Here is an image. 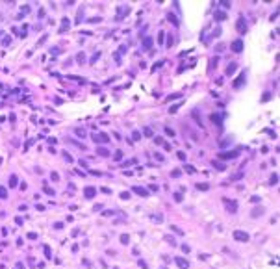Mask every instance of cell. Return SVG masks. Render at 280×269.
Returning <instances> with one entry per match:
<instances>
[{
  "label": "cell",
  "mask_w": 280,
  "mask_h": 269,
  "mask_svg": "<svg viewBox=\"0 0 280 269\" xmlns=\"http://www.w3.org/2000/svg\"><path fill=\"white\" fill-rule=\"evenodd\" d=\"M239 154H241V148H234V150H230V152H219V158H221V160H234Z\"/></svg>",
  "instance_id": "cell-1"
},
{
  "label": "cell",
  "mask_w": 280,
  "mask_h": 269,
  "mask_svg": "<svg viewBox=\"0 0 280 269\" xmlns=\"http://www.w3.org/2000/svg\"><path fill=\"white\" fill-rule=\"evenodd\" d=\"M236 30H238L241 35L247 34V21H245V17H239L238 21H236Z\"/></svg>",
  "instance_id": "cell-2"
},
{
  "label": "cell",
  "mask_w": 280,
  "mask_h": 269,
  "mask_svg": "<svg viewBox=\"0 0 280 269\" xmlns=\"http://www.w3.org/2000/svg\"><path fill=\"white\" fill-rule=\"evenodd\" d=\"M93 141H95L96 145H98V143H109V135L104 134V132H98V134L93 135Z\"/></svg>",
  "instance_id": "cell-3"
},
{
  "label": "cell",
  "mask_w": 280,
  "mask_h": 269,
  "mask_svg": "<svg viewBox=\"0 0 280 269\" xmlns=\"http://www.w3.org/2000/svg\"><path fill=\"white\" fill-rule=\"evenodd\" d=\"M223 202H225V206H226V212H230V214H236V212H238V202L236 201L223 199Z\"/></svg>",
  "instance_id": "cell-4"
},
{
  "label": "cell",
  "mask_w": 280,
  "mask_h": 269,
  "mask_svg": "<svg viewBox=\"0 0 280 269\" xmlns=\"http://www.w3.org/2000/svg\"><path fill=\"white\" fill-rule=\"evenodd\" d=\"M234 240H238V241H249L251 240V236H249V232H243V230H234Z\"/></svg>",
  "instance_id": "cell-5"
},
{
  "label": "cell",
  "mask_w": 280,
  "mask_h": 269,
  "mask_svg": "<svg viewBox=\"0 0 280 269\" xmlns=\"http://www.w3.org/2000/svg\"><path fill=\"white\" fill-rule=\"evenodd\" d=\"M174 264L178 265L180 269H189V262L186 260V258H182V256H176L174 258Z\"/></svg>",
  "instance_id": "cell-6"
},
{
  "label": "cell",
  "mask_w": 280,
  "mask_h": 269,
  "mask_svg": "<svg viewBox=\"0 0 280 269\" xmlns=\"http://www.w3.org/2000/svg\"><path fill=\"white\" fill-rule=\"evenodd\" d=\"M132 191H134V193H137L139 197H148V189L143 188V186H134V188H132Z\"/></svg>",
  "instance_id": "cell-7"
},
{
  "label": "cell",
  "mask_w": 280,
  "mask_h": 269,
  "mask_svg": "<svg viewBox=\"0 0 280 269\" xmlns=\"http://www.w3.org/2000/svg\"><path fill=\"white\" fill-rule=\"evenodd\" d=\"M243 46H245V45H243V41H241V39H236V41L232 43V50L239 54V52H243Z\"/></svg>",
  "instance_id": "cell-8"
},
{
  "label": "cell",
  "mask_w": 280,
  "mask_h": 269,
  "mask_svg": "<svg viewBox=\"0 0 280 269\" xmlns=\"http://www.w3.org/2000/svg\"><path fill=\"white\" fill-rule=\"evenodd\" d=\"M84 195H85V199H93L96 195V188H93V186H87V188L84 189Z\"/></svg>",
  "instance_id": "cell-9"
},
{
  "label": "cell",
  "mask_w": 280,
  "mask_h": 269,
  "mask_svg": "<svg viewBox=\"0 0 280 269\" xmlns=\"http://www.w3.org/2000/svg\"><path fill=\"white\" fill-rule=\"evenodd\" d=\"M245 80H247V71H243L241 74H239V78H238V80H234V87H241Z\"/></svg>",
  "instance_id": "cell-10"
},
{
  "label": "cell",
  "mask_w": 280,
  "mask_h": 269,
  "mask_svg": "<svg viewBox=\"0 0 280 269\" xmlns=\"http://www.w3.org/2000/svg\"><path fill=\"white\" fill-rule=\"evenodd\" d=\"M232 141H234V137H232V135H228V137H225V139H221V141H219V147H221V148H226L228 145H232Z\"/></svg>",
  "instance_id": "cell-11"
},
{
  "label": "cell",
  "mask_w": 280,
  "mask_h": 269,
  "mask_svg": "<svg viewBox=\"0 0 280 269\" xmlns=\"http://www.w3.org/2000/svg\"><path fill=\"white\" fill-rule=\"evenodd\" d=\"M152 43H154V41H152V37H145V39H143V48H145V50H150V48H152Z\"/></svg>",
  "instance_id": "cell-12"
},
{
  "label": "cell",
  "mask_w": 280,
  "mask_h": 269,
  "mask_svg": "<svg viewBox=\"0 0 280 269\" xmlns=\"http://www.w3.org/2000/svg\"><path fill=\"white\" fill-rule=\"evenodd\" d=\"M96 154H100L102 158H108V156H109V150H108L106 147H98V148H96Z\"/></svg>",
  "instance_id": "cell-13"
},
{
  "label": "cell",
  "mask_w": 280,
  "mask_h": 269,
  "mask_svg": "<svg viewBox=\"0 0 280 269\" xmlns=\"http://www.w3.org/2000/svg\"><path fill=\"white\" fill-rule=\"evenodd\" d=\"M213 17H215V21H225V19H226V13H225V11H219V9H217V11L213 13Z\"/></svg>",
  "instance_id": "cell-14"
},
{
  "label": "cell",
  "mask_w": 280,
  "mask_h": 269,
  "mask_svg": "<svg viewBox=\"0 0 280 269\" xmlns=\"http://www.w3.org/2000/svg\"><path fill=\"white\" fill-rule=\"evenodd\" d=\"M236 69H238V63H230V65H228V67H226V74H234V71H236Z\"/></svg>",
  "instance_id": "cell-15"
},
{
  "label": "cell",
  "mask_w": 280,
  "mask_h": 269,
  "mask_svg": "<svg viewBox=\"0 0 280 269\" xmlns=\"http://www.w3.org/2000/svg\"><path fill=\"white\" fill-rule=\"evenodd\" d=\"M263 212H265V210H263L262 206H258V208H254V210L251 212V215H252V217H258V215H262Z\"/></svg>",
  "instance_id": "cell-16"
},
{
  "label": "cell",
  "mask_w": 280,
  "mask_h": 269,
  "mask_svg": "<svg viewBox=\"0 0 280 269\" xmlns=\"http://www.w3.org/2000/svg\"><path fill=\"white\" fill-rule=\"evenodd\" d=\"M243 176H245V175H243V171H239V173H236V175H232V176H230V180H232V182H238V180H241Z\"/></svg>",
  "instance_id": "cell-17"
},
{
  "label": "cell",
  "mask_w": 280,
  "mask_h": 269,
  "mask_svg": "<svg viewBox=\"0 0 280 269\" xmlns=\"http://www.w3.org/2000/svg\"><path fill=\"white\" fill-rule=\"evenodd\" d=\"M212 121L215 122V124H221L223 122V115H217V113H212Z\"/></svg>",
  "instance_id": "cell-18"
},
{
  "label": "cell",
  "mask_w": 280,
  "mask_h": 269,
  "mask_svg": "<svg viewBox=\"0 0 280 269\" xmlns=\"http://www.w3.org/2000/svg\"><path fill=\"white\" fill-rule=\"evenodd\" d=\"M269 184H271V186L278 184V173H273V175H271V178H269Z\"/></svg>",
  "instance_id": "cell-19"
},
{
  "label": "cell",
  "mask_w": 280,
  "mask_h": 269,
  "mask_svg": "<svg viewBox=\"0 0 280 269\" xmlns=\"http://www.w3.org/2000/svg\"><path fill=\"white\" fill-rule=\"evenodd\" d=\"M113 160H115V161H121L122 160V150H115V152H113Z\"/></svg>",
  "instance_id": "cell-20"
},
{
  "label": "cell",
  "mask_w": 280,
  "mask_h": 269,
  "mask_svg": "<svg viewBox=\"0 0 280 269\" xmlns=\"http://www.w3.org/2000/svg\"><path fill=\"white\" fill-rule=\"evenodd\" d=\"M197 189H200V191H208V189H210V186L206 184V182H204V184L200 182V184H197Z\"/></svg>",
  "instance_id": "cell-21"
},
{
  "label": "cell",
  "mask_w": 280,
  "mask_h": 269,
  "mask_svg": "<svg viewBox=\"0 0 280 269\" xmlns=\"http://www.w3.org/2000/svg\"><path fill=\"white\" fill-rule=\"evenodd\" d=\"M184 171H186V173H189V175H193V173H197V169H195V167H191V165H187V163H186V165H184Z\"/></svg>",
  "instance_id": "cell-22"
},
{
  "label": "cell",
  "mask_w": 280,
  "mask_h": 269,
  "mask_svg": "<svg viewBox=\"0 0 280 269\" xmlns=\"http://www.w3.org/2000/svg\"><path fill=\"white\" fill-rule=\"evenodd\" d=\"M143 134H145V137H152V135H154V134H152V130L148 128V126H145V128H143Z\"/></svg>",
  "instance_id": "cell-23"
},
{
  "label": "cell",
  "mask_w": 280,
  "mask_h": 269,
  "mask_svg": "<svg viewBox=\"0 0 280 269\" xmlns=\"http://www.w3.org/2000/svg\"><path fill=\"white\" fill-rule=\"evenodd\" d=\"M167 17H169V21H171V22H173V24H174V26H178V19H176V15H173V13H169Z\"/></svg>",
  "instance_id": "cell-24"
},
{
  "label": "cell",
  "mask_w": 280,
  "mask_h": 269,
  "mask_svg": "<svg viewBox=\"0 0 280 269\" xmlns=\"http://www.w3.org/2000/svg\"><path fill=\"white\" fill-rule=\"evenodd\" d=\"M132 139H134V141H139V139H141V132L134 130V132H132Z\"/></svg>",
  "instance_id": "cell-25"
},
{
  "label": "cell",
  "mask_w": 280,
  "mask_h": 269,
  "mask_svg": "<svg viewBox=\"0 0 280 269\" xmlns=\"http://www.w3.org/2000/svg\"><path fill=\"white\" fill-rule=\"evenodd\" d=\"M128 241H130V236H128V234H122V236H121V243H122V245H128Z\"/></svg>",
  "instance_id": "cell-26"
},
{
  "label": "cell",
  "mask_w": 280,
  "mask_h": 269,
  "mask_svg": "<svg viewBox=\"0 0 280 269\" xmlns=\"http://www.w3.org/2000/svg\"><path fill=\"white\" fill-rule=\"evenodd\" d=\"M212 165H213V167H215V169H219V171H225V165H223L221 161H219V163H217V161H213Z\"/></svg>",
  "instance_id": "cell-27"
},
{
  "label": "cell",
  "mask_w": 280,
  "mask_h": 269,
  "mask_svg": "<svg viewBox=\"0 0 280 269\" xmlns=\"http://www.w3.org/2000/svg\"><path fill=\"white\" fill-rule=\"evenodd\" d=\"M219 63V56H215V58H212V63H210V69H213L215 65Z\"/></svg>",
  "instance_id": "cell-28"
},
{
  "label": "cell",
  "mask_w": 280,
  "mask_h": 269,
  "mask_svg": "<svg viewBox=\"0 0 280 269\" xmlns=\"http://www.w3.org/2000/svg\"><path fill=\"white\" fill-rule=\"evenodd\" d=\"M165 134H167V135H171V137H174V130H173V128H169V126H165Z\"/></svg>",
  "instance_id": "cell-29"
},
{
  "label": "cell",
  "mask_w": 280,
  "mask_h": 269,
  "mask_svg": "<svg viewBox=\"0 0 280 269\" xmlns=\"http://www.w3.org/2000/svg\"><path fill=\"white\" fill-rule=\"evenodd\" d=\"M130 197H132V195H130V191H122V193H121V199H122V201H128Z\"/></svg>",
  "instance_id": "cell-30"
},
{
  "label": "cell",
  "mask_w": 280,
  "mask_h": 269,
  "mask_svg": "<svg viewBox=\"0 0 280 269\" xmlns=\"http://www.w3.org/2000/svg\"><path fill=\"white\" fill-rule=\"evenodd\" d=\"M165 240H167V243H171L173 247L176 245V240H174V238H171V236H165Z\"/></svg>",
  "instance_id": "cell-31"
},
{
  "label": "cell",
  "mask_w": 280,
  "mask_h": 269,
  "mask_svg": "<svg viewBox=\"0 0 280 269\" xmlns=\"http://www.w3.org/2000/svg\"><path fill=\"white\" fill-rule=\"evenodd\" d=\"M152 219H154L156 223H161V221H163V215H161V214H158V215H152Z\"/></svg>",
  "instance_id": "cell-32"
},
{
  "label": "cell",
  "mask_w": 280,
  "mask_h": 269,
  "mask_svg": "<svg viewBox=\"0 0 280 269\" xmlns=\"http://www.w3.org/2000/svg\"><path fill=\"white\" fill-rule=\"evenodd\" d=\"M8 197V191H6V188H0V199H6Z\"/></svg>",
  "instance_id": "cell-33"
},
{
  "label": "cell",
  "mask_w": 280,
  "mask_h": 269,
  "mask_svg": "<svg viewBox=\"0 0 280 269\" xmlns=\"http://www.w3.org/2000/svg\"><path fill=\"white\" fill-rule=\"evenodd\" d=\"M9 186H11V188H13V186H17V176H15V175L9 178Z\"/></svg>",
  "instance_id": "cell-34"
},
{
  "label": "cell",
  "mask_w": 280,
  "mask_h": 269,
  "mask_svg": "<svg viewBox=\"0 0 280 269\" xmlns=\"http://www.w3.org/2000/svg\"><path fill=\"white\" fill-rule=\"evenodd\" d=\"M76 134H78V137H85V130H82V128H76Z\"/></svg>",
  "instance_id": "cell-35"
},
{
  "label": "cell",
  "mask_w": 280,
  "mask_h": 269,
  "mask_svg": "<svg viewBox=\"0 0 280 269\" xmlns=\"http://www.w3.org/2000/svg\"><path fill=\"white\" fill-rule=\"evenodd\" d=\"M180 175H182V171H180V169H174V171L171 173V176H174V178H178Z\"/></svg>",
  "instance_id": "cell-36"
},
{
  "label": "cell",
  "mask_w": 280,
  "mask_h": 269,
  "mask_svg": "<svg viewBox=\"0 0 280 269\" xmlns=\"http://www.w3.org/2000/svg\"><path fill=\"white\" fill-rule=\"evenodd\" d=\"M154 143L156 145H163L165 141H163V137H160V135H158V137H154Z\"/></svg>",
  "instance_id": "cell-37"
},
{
  "label": "cell",
  "mask_w": 280,
  "mask_h": 269,
  "mask_svg": "<svg viewBox=\"0 0 280 269\" xmlns=\"http://www.w3.org/2000/svg\"><path fill=\"white\" fill-rule=\"evenodd\" d=\"M174 201H176V202H182V201H184L182 193H174Z\"/></svg>",
  "instance_id": "cell-38"
},
{
  "label": "cell",
  "mask_w": 280,
  "mask_h": 269,
  "mask_svg": "<svg viewBox=\"0 0 280 269\" xmlns=\"http://www.w3.org/2000/svg\"><path fill=\"white\" fill-rule=\"evenodd\" d=\"M176 156H178V160H186V152H184V150L176 152Z\"/></svg>",
  "instance_id": "cell-39"
},
{
  "label": "cell",
  "mask_w": 280,
  "mask_h": 269,
  "mask_svg": "<svg viewBox=\"0 0 280 269\" xmlns=\"http://www.w3.org/2000/svg\"><path fill=\"white\" fill-rule=\"evenodd\" d=\"M180 97H182L180 93H174V95H169V97H167V100H173V98H180Z\"/></svg>",
  "instance_id": "cell-40"
},
{
  "label": "cell",
  "mask_w": 280,
  "mask_h": 269,
  "mask_svg": "<svg viewBox=\"0 0 280 269\" xmlns=\"http://www.w3.org/2000/svg\"><path fill=\"white\" fill-rule=\"evenodd\" d=\"M221 8L228 9V8H230V2H226V0H223V2H221Z\"/></svg>",
  "instance_id": "cell-41"
},
{
  "label": "cell",
  "mask_w": 280,
  "mask_h": 269,
  "mask_svg": "<svg viewBox=\"0 0 280 269\" xmlns=\"http://www.w3.org/2000/svg\"><path fill=\"white\" fill-rule=\"evenodd\" d=\"M163 35H165V34H163V32H160V34H158V43H160V45H161V43H163Z\"/></svg>",
  "instance_id": "cell-42"
},
{
  "label": "cell",
  "mask_w": 280,
  "mask_h": 269,
  "mask_svg": "<svg viewBox=\"0 0 280 269\" xmlns=\"http://www.w3.org/2000/svg\"><path fill=\"white\" fill-rule=\"evenodd\" d=\"M262 201V197H258V195H254V197H251V202H260Z\"/></svg>",
  "instance_id": "cell-43"
},
{
  "label": "cell",
  "mask_w": 280,
  "mask_h": 269,
  "mask_svg": "<svg viewBox=\"0 0 280 269\" xmlns=\"http://www.w3.org/2000/svg\"><path fill=\"white\" fill-rule=\"evenodd\" d=\"M130 163H135V160H128V161H122V167H128Z\"/></svg>",
  "instance_id": "cell-44"
},
{
  "label": "cell",
  "mask_w": 280,
  "mask_h": 269,
  "mask_svg": "<svg viewBox=\"0 0 280 269\" xmlns=\"http://www.w3.org/2000/svg\"><path fill=\"white\" fill-rule=\"evenodd\" d=\"M182 251H184V252H189L191 249H189V245H187V243H184V245H182Z\"/></svg>",
  "instance_id": "cell-45"
},
{
  "label": "cell",
  "mask_w": 280,
  "mask_h": 269,
  "mask_svg": "<svg viewBox=\"0 0 280 269\" xmlns=\"http://www.w3.org/2000/svg\"><path fill=\"white\" fill-rule=\"evenodd\" d=\"M50 176H52V180H54V182H56V180H59V175H58V173H52Z\"/></svg>",
  "instance_id": "cell-46"
},
{
  "label": "cell",
  "mask_w": 280,
  "mask_h": 269,
  "mask_svg": "<svg viewBox=\"0 0 280 269\" xmlns=\"http://www.w3.org/2000/svg\"><path fill=\"white\" fill-rule=\"evenodd\" d=\"M100 191H102V193H108V195L111 193V189H109V188H100Z\"/></svg>",
  "instance_id": "cell-47"
},
{
  "label": "cell",
  "mask_w": 280,
  "mask_h": 269,
  "mask_svg": "<svg viewBox=\"0 0 280 269\" xmlns=\"http://www.w3.org/2000/svg\"><path fill=\"white\" fill-rule=\"evenodd\" d=\"M91 175H93V176H102L100 171H91Z\"/></svg>",
  "instance_id": "cell-48"
},
{
  "label": "cell",
  "mask_w": 280,
  "mask_h": 269,
  "mask_svg": "<svg viewBox=\"0 0 280 269\" xmlns=\"http://www.w3.org/2000/svg\"><path fill=\"white\" fill-rule=\"evenodd\" d=\"M161 65H163V61H158V63L154 65V67H152V71H156V69H158V67H161Z\"/></svg>",
  "instance_id": "cell-49"
},
{
  "label": "cell",
  "mask_w": 280,
  "mask_h": 269,
  "mask_svg": "<svg viewBox=\"0 0 280 269\" xmlns=\"http://www.w3.org/2000/svg\"><path fill=\"white\" fill-rule=\"evenodd\" d=\"M173 228V230H174L176 232V234H180V236H182V234H184V232H182V230H180V228H176V227H171Z\"/></svg>",
  "instance_id": "cell-50"
},
{
  "label": "cell",
  "mask_w": 280,
  "mask_h": 269,
  "mask_svg": "<svg viewBox=\"0 0 280 269\" xmlns=\"http://www.w3.org/2000/svg\"><path fill=\"white\" fill-rule=\"evenodd\" d=\"M148 189H150V191H158V186H156V184H150V188H148Z\"/></svg>",
  "instance_id": "cell-51"
},
{
  "label": "cell",
  "mask_w": 280,
  "mask_h": 269,
  "mask_svg": "<svg viewBox=\"0 0 280 269\" xmlns=\"http://www.w3.org/2000/svg\"><path fill=\"white\" fill-rule=\"evenodd\" d=\"M139 267H141V269H147V264H145L143 260H139Z\"/></svg>",
  "instance_id": "cell-52"
},
{
  "label": "cell",
  "mask_w": 280,
  "mask_h": 269,
  "mask_svg": "<svg viewBox=\"0 0 280 269\" xmlns=\"http://www.w3.org/2000/svg\"><path fill=\"white\" fill-rule=\"evenodd\" d=\"M156 160H158V161H163V156H161V154H158V152H156Z\"/></svg>",
  "instance_id": "cell-53"
},
{
  "label": "cell",
  "mask_w": 280,
  "mask_h": 269,
  "mask_svg": "<svg viewBox=\"0 0 280 269\" xmlns=\"http://www.w3.org/2000/svg\"><path fill=\"white\" fill-rule=\"evenodd\" d=\"M45 191H46V193H48V195H56V193H54V191H52L50 188H45Z\"/></svg>",
  "instance_id": "cell-54"
}]
</instances>
